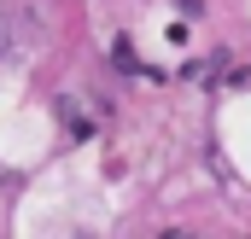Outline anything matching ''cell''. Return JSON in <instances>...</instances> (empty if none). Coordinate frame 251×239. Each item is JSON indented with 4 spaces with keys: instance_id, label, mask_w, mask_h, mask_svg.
Returning <instances> with one entry per match:
<instances>
[{
    "instance_id": "cell-1",
    "label": "cell",
    "mask_w": 251,
    "mask_h": 239,
    "mask_svg": "<svg viewBox=\"0 0 251 239\" xmlns=\"http://www.w3.org/2000/svg\"><path fill=\"white\" fill-rule=\"evenodd\" d=\"M0 41H6V35H0Z\"/></svg>"
}]
</instances>
